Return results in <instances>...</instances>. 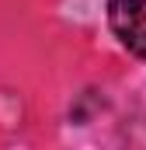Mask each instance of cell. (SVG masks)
<instances>
[{
    "label": "cell",
    "mask_w": 146,
    "mask_h": 150,
    "mask_svg": "<svg viewBox=\"0 0 146 150\" xmlns=\"http://www.w3.org/2000/svg\"><path fill=\"white\" fill-rule=\"evenodd\" d=\"M108 28L132 56L146 59V0H108Z\"/></svg>",
    "instance_id": "obj_1"
}]
</instances>
